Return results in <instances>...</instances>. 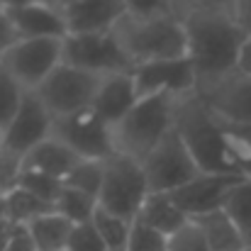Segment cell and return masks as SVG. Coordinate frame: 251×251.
<instances>
[{"mask_svg":"<svg viewBox=\"0 0 251 251\" xmlns=\"http://www.w3.org/2000/svg\"><path fill=\"white\" fill-rule=\"evenodd\" d=\"M71 229H74V222H69L56 210H49L27 225V232L37 251H66Z\"/></svg>","mask_w":251,"mask_h":251,"instance_id":"cell-21","label":"cell"},{"mask_svg":"<svg viewBox=\"0 0 251 251\" xmlns=\"http://www.w3.org/2000/svg\"><path fill=\"white\" fill-rule=\"evenodd\" d=\"M242 180H244V176H239V173H200L198 178H193L190 183H185L183 188H178L171 195H173L176 205L188 215V220H195L200 215L222 210L225 198Z\"/></svg>","mask_w":251,"mask_h":251,"instance_id":"cell-14","label":"cell"},{"mask_svg":"<svg viewBox=\"0 0 251 251\" xmlns=\"http://www.w3.org/2000/svg\"><path fill=\"white\" fill-rule=\"evenodd\" d=\"M149 193L151 190L142 161H134L122 154H112L102 161V188L98 195V205L102 210L134 222Z\"/></svg>","mask_w":251,"mask_h":251,"instance_id":"cell-5","label":"cell"},{"mask_svg":"<svg viewBox=\"0 0 251 251\" xmlns=\"http://www.w3.org/2000/svg\"><path fill=\"white\" fill-rule=\"evenodd\" d=\"M188 37V61L195 69L198 85L239 71V56L247 34L232 12H198L183 20Z\"/></svg>","mask_w":251,"mask_h":251,"instance_id":"cell-1","label":"cell"},{"mask_svg":"<svg viewBox=\"0 0 251 251\" xmlns=\"http://www.w3.org/2000/svg\"><path fill=\"white\" fill-rule=\"evenodd\" d=\"M93 225L95 229L100 232L102 242L107 251H125L127 247V239H129V229H132V222L125 220V217H117L102 207H98L95 217H93Z\"/></svg>","mask_w":251,"mask_h":251,"instance_id":"cell-26","label":"cell"},{"mask_svg":"<svg viewBox=\"0 0 251 251\" xmlns=\"http://www.w3.org/2000/svg\"><path fill=\"white\" fill-rule=\"evenodd\" d=\"M17 188L27 190L37 200H42L49 207H54L56 200H59V195H61V190H64V180H56V178H49L44 173H34V171H25L22 168V176H20Z\"/></svg>","mask_w":251,"mask_h":251,"instance_id":"cell-28","label":"cell"},{"mask_svg":"<svg viewBox=\"0 0 251 251\" xmlns=\"http://www.w3.org/2000/svg\"><path fill=\"white\" fill-rule=\"evenodd\" d=\"M64 185L98 198L102 188V161H78V166L66 176Z\"/></svg>","mask_w":251,"mask_h":251,"instance_id":"cell-29","label":"cell"},{"mask_svg":"<svg viewBox=\"0 0 251 251\" xmlns=\"http://www.w3.org/2000/svg\"><path fill=\"white\" fill-rule=\"evenodd\" d=\"M139 90L134 83L132 71L127 74H112V76H102V81L98 85V93L93 98V110L107 122L115 125L120 122L137 102H139Z\"/></svg>","mask_w":251,"mask_h":251,"instance_id":"cell-17","label":"cell"},{"mask_svg":"<svg viewBox=\"0 0 251 251\" xmlns=\"http://www.w3.org/2000/svg\"><path fill=\"white\" fill-rule=\"evenodd\" d=\"M49 210H54V207L37 200L34 195H29L22 188H15L5 195V220L15 227H27L32 220H37L39 215H44Z\"/></svg>","mask_w":251,"mask_h":251,"instance_id":"cell-23","label":"cell"},{"mask_svg":"<svg viewBox=\"0 0 251 251\" xmlns=\"http://www.w3.org/2000/svg\"><path fill=\"white\" fill-rule=\"evenodd\" d=\"M168 0H125L127 12H137V15H151V12H161L166 10Z\"/></svg>","mask_w":251,"mask_h":251,"instance_id":"cell-37","label":"cell"},{"mask_svg":"<svg viewBox=\"0 0 251 251\" xmlns=\"http://www.w3.org/2000/svg\"><path fill=\"white\" fill-rule=\"evenodd\" d=\"M32 2H37V0H0V7L2 10H17V7H25V5H32Z\"/></svg>","mask_w":251,"mask_h":251,"instance_id":"cell-39","label":"cell"},{"mask_svg":"<svg viewBox=\"0 0 251 251\" xmlns=\"http://www.w3.org/2000/svg\"><path fill=\"white\" fill-rule=\"evenodd\" d=\"M132 76H134V83L139 90V98H151V95L185 98L198 90V76L188 59L137 66L132 71Z\"/></svg>","mask_w":251,"mask_h":251,"instance_id":"cell-13","label":"cell"},{"mask_svg":"<svg viewBox=\"0 0 251 251\" xmlns=\"http://www.w3.org/2000/svg\"><path fill=\"white\" fill-rule=\"evenodd\" d=\"M66 37L69 34H110L127 15L125 0H69L64 7Z\"/></svg>","mask_w":251,"mask_h":251,"instance_id":"cell-15","label":"cell"},{"mask_svg":"<svg viewBox=\"0 0 251 251\" xmlns=\"http://www.w3.org/2000/svg\"><path fill=\"white\" fill-rule=\"evenodd\" d=\"M51 137L66 144L83 161H105L115 154L112 125H107L93 107L54 120Z\"/></svg>","mask_w":251,"mask_h":251,"instance_id":"cell-7","label":"cell"},{"mask_svg":"<svg viewBox=\"0 0 251 251\" xmlns=\"http://www.w3.org/2000/svg\"><path fill=\"white\" fill-rule=\"evenodd\" d=\"M239 71L251 74V34L244 39V47H242V56H239Z\"/></svg>","mask_w":251,"mask_h":251,"instance_id":"cell-38","label":"cell"},{"mask_svg":"<svg viewBox=\"0 0 251 251\" xmlns=\"http://www.w3.org/2000/svg\"><path fill=\"white\" fill-rule=\"evenodd\" d=\"M232 17H234V22L239 25V29L249 37L251 34V0H234Z\"/></svg>","mask_w":251,"mask_h":251,"instance_id":"cell-35","label":"cell"},{"mask_svg":"<svg viewBox=\"0 0 251 251\" xmlns=\"http://www.w3.org/2000/svg\"><path fill=\"white\" fill-rule=\"evenodd\" d=\"M234 0H168L166 10L180 22L198 12H232Z\"/></svg>","mask_w":251,"mask_h":251,"instance_id":"cell-31","label":"cell"},{"mask_svg":"<svg viewBox=\"0 0 251 251\" xmlns=\"http://www.w3.org/2000/svg\"><path fill=\"white\" fill-rule=\"evenodd\" d=\"M39 2H47V5H56V7H64L69 0H39Z\"/></svg>","mask_w":251,"mask_h":251,"instance_id":"cell-40","label":"cell"},{"mask_svg":"<svg viewBox=\"0 0 251 251\" xmlns=\"http://www.w3.org/2000/svg\"><path fill=\"white\" fill-rule=\"evenodd\" d=\"M173 129L202 173H239L229 156L220 117L202 102L198 93L178 98Z\"/></svg>","mask_w":251,"mask_h":251,"instance_id":"cell-3","label":"cell"},{"mask_svg":"<svg viewBox=\"0 0 251 251\" xmlns=\"http://www.w3.org/2000/svg\"><path fill=\"white\" fill-rule=\"evenodd\" d=\"M98 207H100V205H98V198L88 195L83 190L69 188V185H64V190H61L56 205H54V210H56L59 215H64V217H66L69 222H74V225L93 222Z\"/></svg>","mask_w":251,"mask_h":251,"instance_id":"cell-25","label":"cell"},{"mask_svg":"<svg viewBox=\"0 0 251 251\" xmlns=\"http://www.w3.org/2000/svg\"><path fill=\"white\" fill-rule=\"evenodd\" d=\"M222 210L234 222V227L239 229L247 249L251 251V180L249 178H244L239 185H234L229 190V195L222 202Z\"/></svg>","mask_w":251,"mask_h":251,"instance_id":"cell-22","label":"cell"},{"mask_svg":"<svg viewBox=\"0 0 251 251\" xmlns=\"http://www.w3.org/2000/svg\"><path fill=\"white\" fill-rule=\"evenodd\" d=\"M195 93L220 120L251 125V74L234 71L225 78L198 85Z\"/></svg>","mask_w":251,"mask_h":251,"instance_id":"cell-12","label":"cell"},{"mask_svg":"<svg viewBox=\"0 0 251 251\" xmlns=\"http://www.w3.org/2000/svg\"><path fill=\"white\" fill-rule=\"evenodd\" d=\"M25 95H27V90L17 83L10 76V71L0 64V132H5L7 125L15 120V115L22 107Z\"/></svg>","mask_w":251,"mask_h":251,"instance_id":"cell-27","label":"cell"},{"mask_svg":"<svg viewBox=\"0 0 251 251\" xmlns=\"http://www.w3.org/2000/svg\"><path fill=\"white\" fill-rule=\"evenodd\" d=\"M22 176V159L0 149V195H7L10 190L17 188Z\"/></svg>","mask_w":251,"mask_h":251,"instance_id":"cell-34","label":"cell"},{"mask_svg":"<svg viewBox=\"0 0 251 251\" xmlns=\"http://www.w3.org/2000/svg\"><path fill=\"white\" fill-rule=\"evenodd\" d=\"M78 161H83V159H78L56 137H49L47 142L34 147L22 159V168L25 171H34V173H44V176L56 178V180H66V176L78 166Z\"/></svg>","mask_w":251,"mask_h":251,"instance_id":"cell-18","label":"cell"},{"mask_svg":"<svg viewBox=\"0 0 251 251\" xmlns=\"http://www.w3.org/2000/svg\"><path fill=\"white\" fill-rule=\"evenodd\" d=\"M137 220H142L144 225H149V227L159 229L161 234L171 237L173 232H178L188 222V215L176 205L171 193H149V198L144 200Z\"/></svg>","mask_w":251,"mask_h":251,"instance_id":"cell-19","label":"cell"},{"mask_svg":"<svg viewBox=\"0 0 251 251\" xmlns=\"http://www.w3.org/2000/svg\"><path fill=\"white\" fill-rule=\"evenodd\" d=\"M51 132H54V117L49 115L44 102L37 98V93H27L20 112L15 115V120L2 132V147L0 149L25 159L34 147L47 142L51 137Z\"/></svg>","mask_w":251,"mask_h":251,"instance_id":"cell-11","label":"cell"},{"mask_svg":"<svg viewBox=\"0 0 251 251\" xmlns=\"http://www.w3.org/2000/svg\"><path fill=\"white\" fill-rule=\"evenodd\" d=\"M100 81L102 78L95 76V74H88V71H81L76 66L61 64L34 93L44 102L49 115L54 120H59V117H66V115H74L78 110L90 107Z\"/></svg>","mask_w":251,"mask_h":251,"instance_id":"cell-8","label":"cell"},{"mask_svg":"<svg viewBox=\"0 0 251 251\" xmlns=\"http://www.w3.org/2000/svg\"><path fill=\"white\" fill-rule=\"evenodd\" d=\"M7 15H10L17 42L20 39H66L64 12L56 5H47L37 0L32 5L10 10Z\"/></svg>","mask_w":251,"mask_h":251,"instance_id":"cell-16","label":"cell"},{"mask_svg":"<svg viewBox=\"0 0 251 251\" xmlns=\"http://www.w3.org/2000/svg\"><path fill=\"white\" fill-rule=\"evenodd\" d=\"M64 64L95 76H112L134 71L122 49L110 34H69L64 39Z\"/></svg>","mask_w":251,"mask_h":251,"instance_id":"cell-10","label":"cell"},{"mask_svg":"<svg viewBox=\"0 0 251 251\" xmlns=\"http://www.w3.org/2000/svg\"><path fill=\"white\" fill-rule=\"evenodd\" d=\"M0 64L27 93H34L64 64V39H20L0 56Z\"/></svg>","mask_w":251,"mask_h":251,"instance_id":"cell-6","label":"cell"},{"mask_svg":"<svg viewBox=\"0 0 251 251\" xmlns=\"http://www.w3.org/2000/svg\"><path fill=\"white\" fill-rule=\"evenodd\" d=\"M168 251H210V247L200 227L193 220H188L178 232L168 237Z\"/></svg>","mask_w":251,"mask_h":251,"instance_id":"cell-32","label":"cell"},{"mask_svg":"<svg viewBox=\"0 0 251 251\" xmlns=\"http://www.w3.org/2000/svg\"><path fill=\"white\" fill-rule=\"evenodd\" d=\"M142 166L151 193H176L202 173L176 129L142 161Z\"/></svg>","mask_w":251,"mask_h":251,"instance_id":"cell-9","label":"cell"},{"mask_svg":"<svg viewBox=\"0 0 251 251\" xmlns=\"http://www.w3.org/2000/svg\"><path fill=\"white\" fill-rule=\"evenodd\" d=\"M125 251H168V237L142 220H134Z\"/></svg>","mask_w":251,"mask_h":251,"instance_id":"cell-30","label":"cell"},{"mask_svg":"<svg viewBox=\"0 0 251 251\" xmlns=\"http://www.w3.org/2000/svg\"><path fill=\"white\" fill-rule=\"evenodd\" d=\"M0 147H2V132H0Z\"/></svg>","mask_w":251,"mask_h":251,"instance_id":"cell-41","label":"cell"},{"mask_svg":"<svg viewBox=\"0 0 251 251\" xmlns=\"http://www.w3.org/2000/svg\"><path fill=\"white\" fill-rule=\"evenodd\" d=\"M15 42H17V37H15V29H12L10 15H7V10L0 7V56H2Z\"/></svg>","mask_w":251,"mask_h":251,"instance_id":"cell-36","label":"cell"},{"mask_svg":"<svg viewBox=\"0 0 251 251\" xmlns=\"http://www.w3.org/2000/svg\"><path fill=\"white\" fill-rule=\"evenodd\" d=\"M66 251H107V247H105L100 232L95 229V225L83 222V225H74Z\"/></svg>","mask_w":251,"mask_h":251,"instance_id":"cell-33","label":"cell"},{"mask_svg":"<svg viewBox=\"0 0 251 251\" xmlns=\"http://www.w3.org/2000/svg\"><path fill=\"white\" fill-rule=\"evenodd\" d=\"M220 122H222L225 142H227L234 166L244 178L251 180V125L227 122V120H220Z\"/></svg>","mask_w":251,"mask_h":251,"instance_id":"cell-24","label":"cell"},{"mask_svg":"<svg viewBox=\"0 0 251 251\" xmlns=\"http://www.w3.org/2000/svg\"><path fill=\"white\" fill-rule=\"evenodd\" d=\"M112 37L127 56V61L132 64V69L159 61L188 59L185 25L168 10L151 15L127 12L115 25Z\"/></svg>","mask_w":251,"mask_h":251,"instance_id":"cell-2","label":"cell"},{"mask_svg":"<svg viewBox=\"0 0 251 251\" xmlns=\"http://www.w3.org/2000/svg\"><path fill=\"white\" fill-rule=\"evenodd\" d=\"M173 95H151L142 98L120 122L112 125V147L115 154L144 161L168 134L173 132L176 117Z\"/></svg>","mask_w":251,"mask_h":251,"instance_id":"cell-4","label":"cell"},{"mask_svg":"<svg viewBox=\"0 0 251 251\" xmlns=\"http://www.w3.org/2000/svg\"><path fill=\"white\" fill-rule=\"evenodd\" d=\"M193 222L205 234L210 251H249L244 239H242V234H239V229L234 227V222L227 217L225 210H215V212L200 215Z\"/></svg>","mask_w":251,"mask_h":251,"instance_id":"cell-20","label":"cell"}]
</instances>
